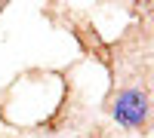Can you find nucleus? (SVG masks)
Segmentation results:
<instances>
[{"label":"nucleus","instance_id":"f257e3e1","mask_svg":"<svg viewBox=\"0 0 154 138\" xmlns=\"http://www.w3.org/2000/svg\"><path fill=\"white\" fill-rule=\"evenodd\" d=\"M111 117L117 126L130 129V132H139L148 126V117H151V98L145 89H139V86H126V89L117 92L111 104Z\"/></svg>","mask_w":154,"mask_h":138}]
</instances>
